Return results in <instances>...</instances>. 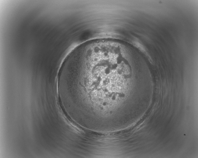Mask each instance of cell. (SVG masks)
<instances>
[{
	"mask_svg": "<svg viewBox=\"0 0 198 158\" xmlns=\"http://www.w3.org/2000/svg\"><path fill=\"white\" fill-rule=\"evenodd\" d=\"M118 55L100 49L71 57L66 64L63 80L73 98L82 108L108 115L114 112L119 97L120 61Z\"/></svg>",
	"mask_w": 198,
	"mask_h": 158,
	"instance_id": "1",
	"label": "cell"
}]
</instances>
